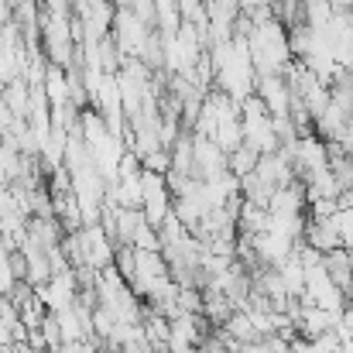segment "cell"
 Here are the masks:
<instances>
[{
    "instance_id": "1",
    "label": "cell",
    "mask_w": 353,
    "mask_h": 353,
    "mask_svg": "<svg viewBox=\"0 0 353 353\" xmlns=\"http://www.w3.org/2000/svg\"><path fill=\"white\" fill-rule=\"evenodd\" d=\"M240 120H243V144L254 148L257 154H274L281 151V141H278V130H274V117L268 114L264 100L254 93L240 103Z\"/></svg>"
},
{
    "instance_id": "2",
    "label": "cell",
    "mask_w": 353,
    "mask_h": 353,
    "mask_svg": "<svg viewBox=\"0 0 353 353\" xmlns=\"http://www.w3.org/2000/svg\"><path fill=\"white\" fill-rule=\"evenodd\" d=\"M110 38H114L117 52L123 55V62H127V59H144V52H148V45H151V38H154V28L144 24L141 17H134L130 10H117Z\"/></svg>"
},
{
    "instance_id": "3",
    "label": "cell",
    "mask_w": 353,
    "mask_h": 353,
    "mask_svg": "<svg viewBox=\"0 0 353 353\" xmlns=\"http://www.w3.org/2000/svg\"><path fill=\"white\" fill-rule=\"evenodd\" d=\"M292 161H295V175H299V182L305 185L309 179L330 172V144H326L323 137H316V134L299 137V141L292 144Z\"/></svg>"
},
{
    "instance_id": "4",
    "label": "cell",
    "mask_w": 353,
    "mask_h": 353,
    "mask_svg": "<svg viewBox=\"0 0 353 353\" xmlns=\"http://www.w3.org/2000/svg\"><path fill=\"white\" fill-rule=\"evenodd\" d=\"M38 299L48 305V312H62V309H72L79 302V281H76V271H62V274H52L48 285L34 288Z\"/></svg>"
},
{
    "instance_id": "5",
    "label": "cell",
    "mask_w": 353,
    "mask_h": 353,
    "mask_svg": "<svg viewBox=\"0 0 353 353\" xmlns=\"http://www.w3.org/2000/svg\"><path fill=\"white\" fill-rule=\"evenodd\" d=\"M206 343V316H175L172 319V340L168 353H189Z\"/></svg>"
},
{
    "instance_id": "6",
    "label": "cell",
    "mask_w": 353,
    "mask_h": 353,
    "mask_svg": "<svg viewBox=\"0 0 353 353\" xmlns=\"http://www.w3.org/2000/svg\"><path fill=\"white\" fill-rule=\"evenodd\" d=\"M227 172H230V154L213 137H196V179L199 182H210V179L227 175Z\"/></svg>"
},
{
    "instance_id": "7",
    "label": "cell",
    "mask_w": 353,
    "mask_h": 353,
    "mask_svg": "<svg viewBox=\"0 0 353 353\" xmlns=\"http://www.w3.org/2000/svg\"><path fill=\"white\" fill-rule=\"evenodd\" d=\"M257 97L264 100L268 114L274 120L292 117V90H288L285 76H264V79H257Z\"/></svg>"
},
{
    "instance_id": "8",
    "label": "cell",
    "mask_w": 353,
    "mask_h": 353,
    "mask_svg": "<svg viewBox=\"0 0 353 353\" xmlns=\"http://www.w3.org/2000/svg\"><path fill=\"white\" fill-rule=\"evenodd\" d=\"M305 243L319 254H333L343 247V236H340V227H336V216L333 220H309L305 223Z\"/></svg>"
},
{
    "instance_id": "9",
    "label": "cell",
    "mask_w": 353,
    "mask_h": 353,
    "mask_svg": "<svg viewBox=\"0 0 353 353\" xmlns=\"http://www.w3.org/2000/svg\"><path fill=\"white\" fill-rule=\"evenodd\" d=\"M41 90H45V97H48L52 110H55V107H65V103H72V86H69V72H65L62 65H48Z\"/></svg>"
},
{
    "instance_id": "10",
    "label": "cell",
    "mask_w": 353,
    "mask_h": 353,
    "mask_svg": "<svg viewBox=\"0 0 353 353\" xmlns=\"http://www.w3.org/2000/svg\"><path fill=\"white\" fill-rule=\"evenodd\" d=\"M182 24H185V17L175 0H154V31L161 38H175L182 31Z\"/></svg>"
},
{
    "instance_id": "11",
    "label": "cell",
    "mask_w": 353,
    "mask_h": 353,
    "mask_svg": "<svg viewBox=\"0 0 353 353\" xmlns=\"http://www.w3.org/2000/svg\"><path fill=\"white\" fill-rule=\"evenodd\" d=\"M323 268L330 271V278H333L343 292L353 285V254L347 250V247H340V250L326 254V257H323Z\"/></svg>"
},
{
    "instance_id": "12",
    "label": "cell",
    "mask_w": 353,
    "mask_h": 353,
    "mask_svg": "<svg viewBox=\"0 0 353 353\" xmlns=\"http://www.w3.org/2000/svg\"><path fill=\"white\" fill-rule=\"evenodd\" d=\"M223 333H227L234 343H240V347H247V343L261 340V336H257V330H254V323H250V312H247V309H236L234 316L227 319Z\"/></svg>"
},
{
    "instance_id": "13",
    "label": "cell",
    "mask_w": 353,
    "mask_h": 353,
    "mask_svg": "<svg viewBox=\"0 0 353 353\" xmlns=\"http://www.w3.org/2000/svg\"><path fill=\"white\" fill-rule=\"evenodd\" d=\"M302 10H305V24L316 28V31L330 28V21L336 17V10H333L330 0H302Z\"/></svg>"
},
{
    "instance_id": "14",
    "label": "cell",
    "mask_w": 353,
    "mask_h": 353,
    "mask_svg": "<svg viewBox=\"0 0 353 353\" xmlns=\"http://www.w3.org/2000/svg\"><path fill=\"white\" fill-rule=\"evenodd\" d=\"M257 161H261V154L254 151V148H236L234 154H230V175H236L240 182L247 179V175H254L257 172Z\"/></svg>"
},
{
    "instance_id": "15",
    "label": "cell",
    "mask_w": 353,
    "mask_h": 353,
    "mask_svg": "<svg viewBox=\"0 0 353 353\" xmlns=\"http://www.w3.org/2000/svg\"><path fill=\"white\" fill-rule=\"evenodd\" d=\"M14 288H17V274H14L10 254H0V299H7Z\"/></svg>"
},
{
    "instance_id": "16",
    "label": "cell",
    "mask_w": 353,
    "mask_h": 353,
    "mask_svg": "<svg viewBox=\"0 0 353 353\" xmlns=\"http://www.w3.org/2000/svg\"><path fill=\"white\" fill-rule=\"evenodd\" d=\"M41 7H45V14H52V17H69V10L76 7L72 0H41Z\"/></svg>"
},
{
    "instance_id": "17",
    "label": "cell",
    "mask_w": 353,
    "mask_h": 353,
    "mask_svg": "<svg viewBox=\"0 0 353 353\" xmlns=\"http://www.w3.org/2000/svg\"><path fill=\"white\" fill-rule=\"evenodd\" d=\"M336 333H340V340H353V305H347V309H343Z\"/></svg>"
},
{
    "instance_id": "18",
    "label": "cell",
    "mask_w": 353,
    "mask_h": 353,
    "mask_svg": "<svg viewBox=\"0 0 353 353\" xmlns=\"http://www.w3.org/2000/svg\"><path fill=\"white\" fill-rule=\"evenodd\" d=\"M14 24V0H0V31Z\"/></svg>"
},
{
    "instance_id": "19",
    "label": "cell",
    "mask_w": 353,
    "mask_h": 353,
    "mask_svg": "<svg viewBox=\"0 0 353 353\" xmlns=\"http://www.w3.org/2000/svg\"><path fill=\"white\" fill-rule=\"evenodd\" d=\"M206 7H236L240 10V0H203Z\"/></svg>"
},
{
    "instance_id": "20",
    "label": "cell",
    "mask_w": 353,
    "mask_h": 353,
    "mask_svg": "<svg viewBox=\"0 0 353 353\" xmlns=\"http://www.w3.org/2000/svg\"><path fill=\"white\" fill-rule=\"evenodd\" d=\"M343 353H353V340H343Z\"/></svg>"
}]
</instances>
